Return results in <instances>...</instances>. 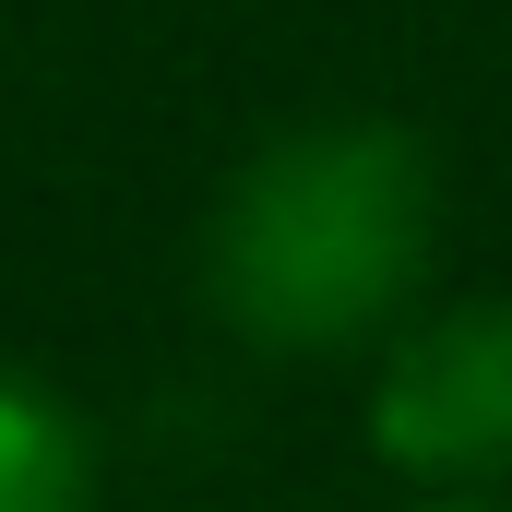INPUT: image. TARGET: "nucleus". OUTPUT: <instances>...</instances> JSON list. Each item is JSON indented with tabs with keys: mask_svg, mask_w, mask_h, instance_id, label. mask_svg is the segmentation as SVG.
<instances>
[{
	"mask_svg": "<svg viewBox=\"0 0 512 512\" xmlns=\"http://www.w3.org/2000/svg\"><path fill=\"white\" fill-rule=\"evenodd\" d=\"M96 501V453H84V417L48 382L0 370V512H84Z\"/></svg>",
	"mask_w": 512,
	"mask_h": 512,
	"instance_id": "nucleus-3",
	"label": "nucleus"
},
{
	"mask_svg": "<svg viewBox=\"0 0 512 512\" xmlns=\"http://www.w3.org/2000/svg\"><path fill=\"white\" fill-rule=\"evenodd\" d=\"M441 227V179L393 120H298L227 179L203 227V298L274 358H334L405 322Z\"/></svg>",
	"mask_w": 512,
	"mask_h": 512,
	"instance_id": "nucleus-1",
	"label": "nucleus"
},
{
	"mask_svg": "<svg viewBox=\"0 0 512 512\" xmlns=\"http://www.w3.org/2000/svg\"><path fill=\"white\" fill-rule=\"evenodd\" d=\"M405 512H501V501H489V489H417Z\"/></svg>",
	"mask_w": 512,
	"mask_h": 512,
	"instance_id": "nucleus-4",
	"label": "nucleus"
},
{
	"mask_svg": "<svg viewBox=\"0 0 512 512\" xmlns=\"http://www.w3.org/2000/svg\"><path fill=\"white\" fill-rule=\"evenodd\" d=\"M370 453L417 489H501L512 477V298H453L382 346Z\"/></svg>",
	"mask_w": 512,
	"mask_h": 512,
	"instance_id": "nucleus-2",
	"label": "nucleus"
}]
</instances>
